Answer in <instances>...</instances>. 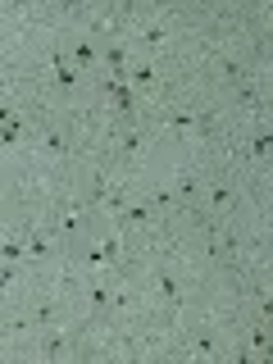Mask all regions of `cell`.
<instances>
[{
	"label": "cell",
	"instance_id": "3",
	"mask_svg": "<svg viewBox=\"0 0 273 364\" xmlns=\"http://www.w3.org/2000/svg\"><path fill=\"white\" fill-rule=\"evenodd\" d=\"M132 41L136 50H141V60H159V55H168V46H173V28H168V18H141L132 28Z\"/></svg>",
	"mask_w": 273,
	"mask_h": 364
},
{
	"label": "cell",
	"instance_id": "6",
	"mask_svg": "<svg viewBox=\"0 0 273 364\" xmlns=\"http://www.w3.org/2000/svg\"><path fill=\"white\" fill-rule=\"evenodd\" d=\"M114 146H119L123 159H132V164H136V159L151 155V128H146V123H128V128L114 136Z\"/></svg>",
	"mask_w": 273,
	"mask_h": 364
},
{
	"label": "cell",
	"instance_id": "9",
	"mask_svg": "<svg viewBox=\"0 0 273 364\" xmlns=\"http://www.w3.org/2000/svg\"><path fill=\"white\" fill-rule=\"evenodd\" d=\"M28 273L32 269H23V264H0V296H14L28 282Z\"/></svg>",
	"mask_w": 273,
	"mask_h": 364
},
{
	"label": "cell",
	"instance_id": "2",
	"mask_svg": "<svg viewBox=\"0 0 273 364\" xmlns=\"http://www.w3.org/2000/svg\"><path fill=\"white\" fill-rule=\"evenodd\" d=\"M200 205H205V219H232V210H237V182L228 178V173L205 178Z\"/></svg>",
	"mask_w": 273,
	"mask_h": 364
},
{
	"label": "cell",
	"instance_id": "1",
	"mask_svg": "<svg viewBox=\"0 0 273 364\" xmlns=\"http://www.w3.org/2000/svg\"><path fill=\"white\" fill-rule=\"evenodd\" d=\"M146 296H155L168 314H182L187 310V278L173 259H159V264L146 273Z\"/></svg>",
	"mask_w": 273,
	"mask_h": 364
},
{
	"label": "cell",
	"instance_id": "7",
	"mask_svg": "<svg viewBox=\"0 0 273 364\" xmlns=\"http://www.w3.org/2000/svg\"><path fill=\"white\" fill-rule=\"evenodd\" d=\"M242 151H246V164H250V168H259V173H264V164H269V119H259L255 128L246 132Z\"/></svg>",
	"mask_w": 273,
	"mask_h": 364
},
{
	"label": "cell",
	"instance_id": "8",
	"mask_svg": "<svg viewBox=\"0 0 273 364\" xmlns=\"http://www.w3.org/2000/svg\"><path fill=\"white\" fill-rule=\"evenodd\" d=\"M0 264H23L28 269V246H23V228L0 237Z\"/></svg>",
	"mask_w": 273,
	"mask_h": 364
},
{
	"label": "cell",
	"instance_id": "5",
	"mask_svg": "<svg viewBox=\"0 0 273 364\" xmlns=\"http://www.w3.org/2000/svg\"><path fill=\"white\" fill-rule=\"evenodd\" d=\"M64 55L73 60L77 73H100V41H91L87 32H68V41H64Z\"/></svg>",
	"mask_w": 273,
	"mask_h": 364
},
{
	"label": "cell",
	"instance_id": "4",
	"mask_svg": "<svg viewBox=\"0 0 273 364\" xmlns=\"http://www.w3.org/2000/svg\"><path fill=\"white\" fill-rule=\"evenodd\" d=\"M73 146H77L73 123H46L41 136H37V151H41L46 159H55V164H64V159L73 155Z\"/></svg>",
	"mask_w": 273,
	"mask_h": 364
}]
</instances>
